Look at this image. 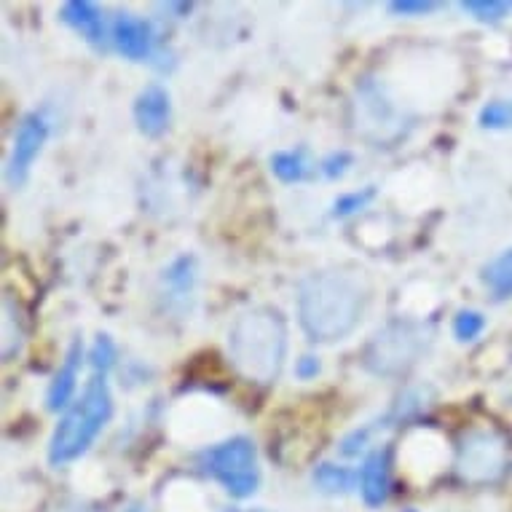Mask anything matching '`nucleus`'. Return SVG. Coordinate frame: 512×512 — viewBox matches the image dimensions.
Wrapping results in <instances>:
<instances>
[{"label": "nucleus", "instance_id": "f257e3e1", "mask_svg": "<svg viewBox=\"0 0 512 512\" xmlns=\"http://www.w3.org/2000/svg\"><path fill=\"white\" fill-rule=\"evenodd\" d=\"M370 301L368 277L357 269H319L298 285V322L311 344H336L357 330Z\"/></svg>", "mask_w": 512, "mask_h": 512}, {"label": "nucleus", "instance_id": "f03ea898", "mask_svg": "<svg viewBox=\"0 0 512 512\" xmlns=\"http://www.w3.org/2000/svg\"><path fill=\"white\" fill-rule=\"evenodd\" d=\"M228 360L252 384H274L287 360V322L274 306L244 309L228 328Z\"/></svg>", "mask_w": 512, "mask_h": 512}, {"label": "nucleus", "instance_id": "7ed1b4c3", "mask_svg": "<svg viewBox=\"0 0 512 512\" xmlns=\"http://www.w3.org/2000/svg\"><path fill=\"white\" fill-rule=\"evenodd\" d=\"M110 416H113V395H110L108 376L94 373L86 381L81 397L70 405L51 432L49 462L54 467H65V464L81 459L100 437Z\"/></svg>", "mask_w": 512, "mask_h": 512}, {"label": "nucleus", "instance_id": "20e7f679", "mask_svg": "<svg viewBox=\"0 0 512 512\" xmlns=\"http://www.w3.org/2000/svg\"><path fill=\"white\" fill-rule=\"evenodd\" d=\"M429 344H432L429 325L416 319H392L368 341L362 352V365L373 376H405L427 354Z\"/></svg>", "mask_w": 512, "mask_h": 512}, {"label": "nucleus", "instance_id": "39448f33", "mask_svg": "<svg viewBox=\"0 0 512 512\" xmlns=\"http://www.w3.org/2000/svg\"><path fill=\"white\" fill-rule=\"evenodd\" d=\"M510 440L496 429H470L456 443V475L467 486H491L510 472Z\"/></svg>", "mask_w": 512, "mask_h": 512}, {"label": "nucleus", "instance_id": "423d86ee", "mask_svg": "<svg viewBox=\"0 0 512 512\" xmlns=\"http://www.w3.org/2000/svg\"><path fill=\"white\" fill-rule=\"evenodd\" d=\"M202 467L236 499H247L261 486L258 451L250 437L244 435L228 437L223 443L212 445L210 451H204Z\"/></svg>", "mask_w": 512, "mask_h": 512}, {"label": "nucleus", "instance_id": "0eeeda50", "mask_svg": "<svg viewBox=\"0 0 512 512\" xmlns=\"http://www.w3.org/2000/svg\"><path fill=\"white\" fill-rule=\"evenodd\" d=\"M46 140H49V121L41 113H27V116L19 118L14 140H11L9 167H6L11 185L25 183L35 159L41 156Z\"/></svg>", "mask_w": 512, "mask_h": 512}, {"label": "nucleus", "instance_id": "6e6552de", "mask_svg": "<svg viewBox=\"0 0 512 512\" xmlns=\"http://www.w3.org/2000/svg\"><path fill=\"white\" fill-rule=\"evenodd\" d=\"M357 478H360L357 483H360L362 502L368 507H381L387 502L389 491H392V454H389V448H373L365 456Z\"/></svg>", "mask_w": 512, "mask_h": 512}, {"label": "nucleus", "instance_id": "1a4fd4ad", "mask_svg": "<svg viewBox=\"0 0 512 512\" xmlns=\"http://www.w3.org/2000/svg\"><path fill=\"white\" fill-rule=\"evenodd\" d=\"M135 124L145 137H161L167 132L169 118H172V102L169 92L161 84H148L135 100Z\"/></svg>", "mask_w": 512, "mask_h": 512}, {"label": "nucleus", "instance_id": "9d476101", "mask_svg": "<svg viewBox=\"0 0 512 512\" xmlns=\"http://www.w3.org/2000/svg\"><path fill=\"white\" fill-rule=\"evenodd\" d=\"M81 360H84V341L81 338H73L68 354H65V362L59 365V370L51 378L49 389H46V408L51 413L68 411L70 405L76 403L73 395H76L78 387V370H81Z\"/></svg>", "mask_w": 512, "mask_h": 512}, {"label": "nucleus", "instance_id": "9b49d317", "mask_svg": "<svg viewBox=\"0 0 512 512\" xmlns=\"http://www.w3.org/2000/svg\"><path fill=\"white\" fill-rule=\"evenodd\" d=\"M113 43L132 62H143L153 51V27L135 14H116L113 19Z\"/></svg>", "mask_w": 512, "mask_h": 512}, {"label": "nucleus", "instance_id": "f8f14e48", "mask_svg": "<svg viewBox=\"0 0 512 512\" xmlns=\"http://www.w3.org/2000/svg\"><path fill=\"white\" fill-rule=\"evenodd\" d=\"M59 19L89 43H102V38H105L102 11L94 3H89V0H68L62 6V11H59Z\"/></svg>", "mask_w": 512, "mask_h": 512}, {"label": "nucleus", "instance_id": "ddd939ff", "mask_svg": "<svg viewBox=\"0 0 512 512\" xmlns=\"http://www.w3.org/2000/svg\"><path fill=\"white\" fill-rule=\"evenodd\" d=\"M483 285L491 290L496 301H504V298H512V247L496 255L494 261L488 263L483 274Z\"/></svg>", "mask_w": 512, "mask_h": 512}, {"label": "nucleus", "instance_id": "4468645a", "mask_svg": "<svg viewBox=\"0 0 512 512\" xmlns=\"http://www.w3.org/2000/svg\"><path fill=\"white\" fill-rule=\"evenodd\" d=\"M164 282H167L169 298H188L194 293L196 285V261L191 255H180L177 261H172L167 271H164Z\"/></svg>", "mask_w": 512, "mask_h": 512}, {"label": "nucleus", "instance_id": "2eb2a0df", "mask_svg": "<svg viewBox=\"0 0 512 512\" xmlns=\"http://www.w3.org/2000/svg\"><path fill=\"white\" fill-rule=\"evenodd\" d=\"M25 344V325H22V314L14 306L11 298L3 301V360L9 362L14 354H19Z\"/></svg>", "mask_w": 512, "mask_h": 512}, {"label": "nucleus", "instance_id": "dca6fc26", "mask_svg": "<svg viewBox=\"0 0 512 512\" xmlns=\"http://www.w3.org/2000/svg\"><path fill=\"white\" fill-rule=\"evenodd\" d=\"M271 172L282 180V183H301L311 172L306 153L303 151H279L271 156Z\"/></svg>", "mask_w": 512, "mask_h": 512}, {"label": "nucleus", "instance_id": "f3484780", "mask_svg": "<svg viewBox=\"0 0 512 512\" xmlns=\"http://www.w3.org/2000/svg\"><path fill=\"white\" fill-rule=\"evenodd\" d=\"M354 480H360L354 472H349L346 467H338V464L322 462L314 470V483H317L319 491H325V494H346V491H352Z\"/></svg>", "mask_w": 512, "mask_h": 512}, {"label": "nucleus", "instance_id": "a211bd4d", "mask_svg": "<svg viewBox=\"0 0 512 512\" xmlns=\"http://www.w3.org/2000/svg\"><path fill=\"white\" fill-rule=\"evenodd\" d=\"M464 14H470L472 19L478 22H486V25H496L512 14L510 0H464L462 3Z\"/></svg>", "mask_w": 512, "mask_h": 512}, {"label": "nucleus", "instance_id": "6ab92c4d", "mask_svg": "<svg viewBox=\"0 0 512 512\" xmlns=\"http://www.w3.org/2000/svg\"><path fill=\"white\" fill-rule=\"evenodd\" d=\"M486 330V317L475 309H462L456 311L454 317V336L456 341H462V344H470L475 338L480 336Z\"/></svg>", "mask_w": 512, "mask_h": 512}, {"label": "nucleus", "instance_id": "aec40b11", "mask_svg": "<svg viewBox=\"0 0 512 512\" xmlns=\"http://www.w3.org/2000/svg\"><path fill=\"white\" fill-rule=\"evenodd\" d=\"M373 199H376V185H365L362 191L338 196L336 202H333V218H349L354 212L365 210Z\"/></svg>", "mask_w": 512, "mask_h": 512}, {"label": "nucleus", "instance_id": "412c9836", "mask_svg": "<svg viewBox=\"0 0 512 512\" xmlns=\"http://www.w3.org/2000/svg\"><path fill=\"white\" fill-rule=\"evenodd\" d=\"M478 121L483 129H510L512 126V102L494 100L483 105L478 113Z\"/></svg>", "mask_w": 512, "mask_h": 512}, {"label": "nucleus", "instance_id": "4be33fe9", "mask_svg": "<svg viewBox=\"0 0 512 512\" xmlns=\"http://www.w3.org/2000/svg\"><path fill=\"white\" fill-rule=\"evenodd\" d=\"M116 344H113V338L105 336V333H100L97 336V341H94L92 352H89V360H92V368L94 373H105L108 376V370L116 365Z\"/></svg>", "mask_w": 512, "mask_h": 512}, {"label": "nucleus", "instance_id": "5701e85b", "mask_svg": "<svg viewBox=\"0 0 512 512\" xmlns=\"http://www.w3.org/2000/svg\"><path fill=\"white\" fill-rule=\"evenodd\" d=\"M440 3L437 0H392L389 11L392 14H403V17H424L429 11H435Z\"/></svg>", "mask_w": 512, "mask_h": 512}, {"label": "nucleus", "instance_id": "b1692460", "mask_svg": "<svg viewBox=\"0 0 512 512\" xmlns=\"http://www.w3.org/2000/svg\"><path fill=\"white\" fill-rule=\"evenodd\" d=\"M349 167H352V153L346 151L330 153L328 159L322 161V172H325V177H330V180H336V177L344 175Z\"/></svg>", "mask_w": 512, "mask_h": 512}, {"label": "nucleus", "instance_id": "393cba45", "mask_svg": "<svg viewBox=\"0 0 512 512\" xmlns=\"http://www.w3.org/2000/svg\"><path fill=\"white\" fill-rule=\"evenodd\" d=\"M319 368H322V365H319L317 357L306 354V357H301V360H298V365H295V376L303 378V381H309V378H317Z\"/></svg>", "mask_w": 512, "mask_h": 512}, {"label": "nucleus", "instance_id": "a878e982", "mask_svg": "<svg viewBox=\"0 0 512 512\" xmlns=\"http://www.w3.org/2000/svg\"><path fill=\"white\" fill-rule=\"evenodd\" d=\"M228 512H269V510H228Z\"/></svg>", "mask_w": 512, "mask_h": 512}, {"label": "nucleus", "instance_id": "bb28decb", "mask_svg": "<svg viewBox=\"0 0 512 512\" xmlns=\"http://www.w3.org/2000/svg\"><path fill=\"white\" fill-rule=\"evenodd\" d=\"M126 512H145L143 507H132V510H126Z\"/></svg>", "mask_w": 512, "mask_h": 512}, {"label": "nucleus", "instance_id": "cd10ccee", "mask_svg": "<svg viewBox=\"0 0 512 512\" xmlns=\"http://www.w3.org/2000/svg\"><path fill=\"white\" fill-rule=\"evenodd\" d=\"M403 512H416V510H403Z\"/></svg>", "mask_w": 512, "mask_h": 512}]
</instances>
